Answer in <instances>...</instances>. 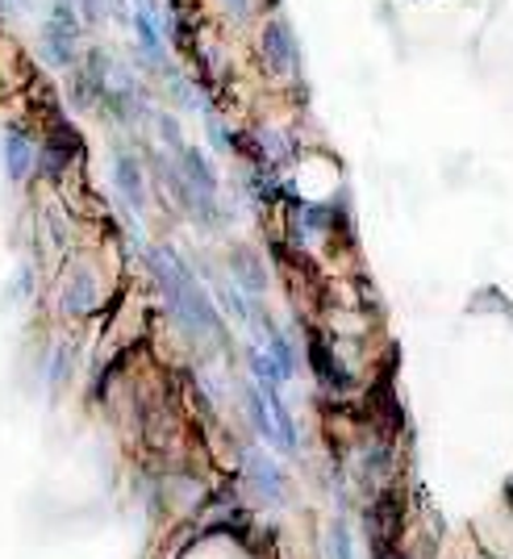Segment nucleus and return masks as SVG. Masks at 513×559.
Segmentation results:
<instances>
[{"label": "nucleus", "instance_id": "f03ea898", "mask_svg": "<svg viewBox=\"0 0 513 559\" xmlns=\"http://www.w3.org/2000/svg\"><path fill=\"white\" fill-rule=\"evenodd\" d=\"M247 472H251V485L263 501H272V506H281L284 501V476L281 467L272 464L263 451H251V460H247Z\"/></svg>", "mask_w": 513, "mask_h": 559}, {"label": "nucleus", "instance_id": "6e6552de", "mask_svg": "<svg viewBox=\"0 0 513 559\" xmlns=\"http://www.w3.org/2000/svg\"><path fill=\"white\" fill-rule=\"evenodd\" d=\"M234 9H238V13H242V9H247V0H234Z\"/></svg>", "mask_w": 513, "mask_h": 559}, {"label": "nucleus", "instance_id": "39448f33", "mask_svg": "<svg viewBox=\"0 0 513 559\" xmlns=\"http://www.w3.org/2000/svg\"><path fill=\"white\" fill-rule=\"evenodd\" d=\"M247 409H251V421H255L259 435L276 443V426H272V414H267V401H263V393H259V389H247Z\"/></svg>", "mask_w": 513, "mask_h": 559}, {"label": "nucleus", "instance_id": "1a4fd4ad", "mask_svg": "<svg viewBox=\"0 0 513 559\" xmlns=\"http://www.w3.org/2000/svg\"><path fill=\"white\" fill-rule=\"evenodd\" d=\"M384 559H405V556H384Z\"/></svg>", "mask_w": 513, "mask_h": 559}, {"label": "nucleus", "instance_id": "7ed1b4c3", "mask_svg": "<svg viewBox=\"0 0 513 559\" xmlns=\"http://www.w3.org/2000/svg\"><path fill=\"white\" fill-rule=\"evenodd\" d=\"M29 142H25V134H9V146H4V164H9V171H13V180H22L25 171H29Z\"/></svg>", "mask_w": 513, "mask_h": 559}, {"label": "nucleus", "instance_id": "0eeeda50", "mask_svg": "<svg viewBox=\"0 0 513 559\" xmlns=\"http://www.w3.org/2000/svg\"><path fill=\"white\" fill-rule=\"evenodd\" d=\"M330 538H334V559H355V547H350V531L343 522L330 526Z\"/></svg>", "mask_w": 513, "mask_h": 559}, {"label": "nucleus", "instance_id": "423d86ee", "mask_svg": "<svg viewBox=\"0 0 513 559\" xmlns=\"http://www.w3.org/2000/svg\"><path fill=\"white\" fill-rule=\"evenodd\" d=\"M117 180H121V192L134 201V205H142V185H139V167L130 164L126 155L117 159Z\"/></svg>", "mask_w": 513, "mask_h": 559}, {"label": "nucleus", "instance_id": "f257e3e1", "mask_svg": "<svg viewBox=\"0 0 513 559\" xmlns=\"http://www.w3.org/2000/svg\"><path fill=\"white\" fill-rule=\"evenodd\" d=\"M151 263H155V276L164 284V293L171 297V309L180 313V322H184L192 334H217V313H213V305L205 301V293L196 288V280L188 276L184 263L171 255V251H155Z\"/></svg>", "mask_w": 513, "mask_h": 559}, {"label": "nucleus", "instance_id": "20e7f679", "mask_svg": "<svg viewBox=\"0 0 513 559\" xmlns=\"http://www.w3.org/2000/svg\"><path fill=\"white\" fill-rule=\"evenodd\" d=\"M63 305H68L71 313H88L96 305V293H93V276H75L68 288V297H63Z\"/></svg>", "mask_w": 513, "mask_h": 559}]
</instances>
